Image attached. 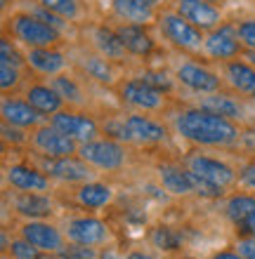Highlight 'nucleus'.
I'll return each mask as SVG.
<instances>
[{
	"instance_id": "f257e3e1",
	"label": "nucleus",
	"mask_w": 255,
	"mask_h": 259,
	"mask_svg": "<svg viewBox=\"0 0 255 259\" xmlns=\"http://www.w3.org/2000/svg\"><path fill=\"white\" fill-rule=\"evenodd\" d=\"M172 125L182 139L196 144V146H229V144L239 142V135H241V130L234 120L210 113L201 106L182 109L175 116Z\"/></svg>"
},
{
	"instance_id": "f03ea898",
	"label": "nucleus",
	"mask_w": 255,
	"mask_h": 259,
	"mask_svg": "<svg viewBox=\"0 0 255 259\" xmlns=\"http://www.w3.org/2000/svg\"><path fill=\"white\" fill-rule=\"evenodd\" d=\"M7 31L12 38L26 50L31 48H57V42L62 40V33L55 26L45 24L31 12H17L7 19Z\"/></svg>"
},
{
	"instance_id": "7ed1b4c3",
	"label": "nucleus",
	"mask_w": 255,
	"mask_h": 259,
	"mask_svg": "<svg viewBox=\"0 0 255 259\" xmlns=\"http://www.w3.org/2000/svg\"><path fill=\"white\" fill-rule=\"evenodd\" d=\"M156 26H159L161 35L170 42L172 48L185 50V52H199L203 50V40L206 33L196 28L192 21H187L182 14H177L175 10H163L156 17Z\"/></svg>"
},
{
	"instance_id": "20e7f679",
	"label": "nucleus",
	"mask_w": 255,
	"mask_h": 259,
	"mask_svg": "<svg viewBox=\"0 0 255 259\" xmlns=\"http://www.w3.org/2000/svg\"><path fill=\"white\" fill-rule=\"evenodd\" d=\"M116 92L125 106L142 111V113H154L166 106V92L152 88L142 78H125L116 85Z\"/></svg>"
},
{
	"instance_id": "39448f33",
	"label": "nucleus",
	"mask_w": 255,
	"mask_h": 259,
	"mask_svg": "<svg viewBox=\"0 0 255 259\" xmlns=\"http://www.w3.org/2000/svg\"><path fill=\"white\" fill-rule=\"evenodd\" d=\"M78 156L83 158L85 163H90L97 170H121L125 165V146L111 137H104V139H92V142H85L78 146Z\"/></svg>"
},
{
	"instance_id": "423d86ee",
	"label": "nucleus",
	"mask_w": 255,
	"mask_h": 259,
	"mask_svg": "<svg viewBox=\"0 0 255 259\" xmlns=\"http://www.w3.org/2000/svg\"><path fill=\"white\" fill-rule=\"evenodd\" d=\"M203 52H206L210 59H217V62H229V59H239V57L246 52L239 40V33H236V24H227L222 21L217 28L208 31L206 40H203Z\"/></svg>"
},
{
	"instance_id": "0eeeda50",
	"label": "nucleus",
	"mask_w": 255,
	"mask_h": 259,
	"mask_svg": "<svg viewBox=\"0 0 255 259\" xmlns=\"http://www.w3.org/2000/svg\"><path fill=\"white\" fill-rule=\"evenodd\" d=\"M31 146H33L41 156L45 158H64V156H76L81 144L64 135L62 130H57L52 123L38 125L31 135Z\"/></svg>"
},
{
	"instance_id": "6e6552de",
	"label": "nucleus",
	"mask_w": 255,
	"mask_h": 259,
	"mask_svg": "<svg viewBox=\"0 0 255 259\" xmlns=\"http://www.w3.org/2000/svg\"><path fill=\"white\" fill-rule=\"evenodd\" d=\"M50 123L55 125L57 130H62L64 135H69L71 139H76L78 144L92 142L102 132V123H97L95 118L83 113V111L62 109L57 111L55 116H50Z\"/></svg>"
},
{
	"instance_id": "1a4fd4ad",
	"label": "nucleus",
	"mask_w": 255,
	"mask_h": 259,
	"mask_svg": "<svg viewBox=\"0 0 255 259\" xmlns=\"http://www.w3.org/2000/svg\"><path fill=\"white\" fill-rule=\"evenodd\" d=\"M19 236L26 238L31 245H35L41 252H50V254H59L64 250V238L66 233H62L55 224H50L45 219H26L19 226Z\"/></svg>"
},
{
	"instance_id": "9d476101",
	"label": "nucleus",
	"mask_w": 255,
	"mask_h": 259,
	"mask_svg": "<svg viewBox=\"0 0 255 259\" xmlns=\"http://www.w3.org/2000/svg\"><path fill=\"white\" fill-rule=\"evenodd\" d=\"M175 80L187 88L189 92H196V95H210V92H217L222 90V82L225 78L210 71L208 66H201L196 62H182L175 68Z\"/></svg>"
},
{
	"instance_id": "9b49d317",
	"label": "nucleus",
	"mask_w": 255,
	"mask_h": 259,
	"mask_svg": "<svg viewBox=\"0 0 255 259\" xmlns=\"http://www.w3.org/2000/svg\"><path fill=\"white\" fill-rule=\"evenodd\" d=\"M172 10L182 14L187 21H192L196 28H201L203 33L213 31L222 24V10L215 3L208 0H172Z\"/></svg>"
},
{
	"instance_id": "f8f14e48",
	"label": "nucleus",
	"mask_w": 255,
	"mask_h": 259,
	"mask_svg": "<svg viewBox=\"0 0 255 259\" xmlns=\"http://www.w3.org/2000/svg\"><path fill=\"white\" fill-rule=\"evenodd\" d=\"M43 170L48 172L50 177L59 179V182H69V184H85L92 182V165L85 163L83 158L78 156H64V158H45L43 160Z\"/></svg>"
},
{
	"instance_id": "ddd939ff",
	"label": "nucleus",
	"mask_w": 255,
	"mask_h": 259,
	"mask_svg": "<svg viewBox=\"0 0 255 259\" xmlns=\"http://www.w3.org/2000/svg\"><path fill=\"white\" fill-rule=\"evenodd\" d=\"M66 238L71 243H78V245H90V247H97V245H104L109 240V226L106 222L97 217H76V219H69L66 222Z\"/></svg>"
},
{
	"instance_id": "4468645a",
	"label": "nucleus",
	"mask_w": 255,
	"mask_h": 259,
	"mask_svg": "<svg viewBox=\"0 0 255 259\" xmlns=\"http://www.w3.org/2000/svg\"><path fill=\"white\" fill-rule=\"evenodd\" d=\"M222 78L234 95L255 99V64L246 59H229L222 64Z\"/></svg>"
},
{
	"instance_id": "2eb2a0df",
	"label": "nucleus",
	"mask_w": 255,
	"mask_h": 259,
	"mask_svg": "<svg viewBox=\"0 0 255 259\" xmlns=\"http://www.w3.org/2000/svg\"><path fill=\"white\" fill-rule=\"evenodd\" d=\"M111 12L121 24L149 26L159 17V7L149 0H111Z\"/></svg>"
},
{
	"instance_id": "dca6fc26",
	"label": "nucleus",
	"mask_w": 255,
	"mask_h": 259,
	"mask_svg": "<svg viewBox=\"0 0 255 259\" xmlns=\"http://www.w3.org/2000/svg\"><path fill=\"white\" fill-rule=\"evenodd\" d=\"M187 167H189L192 172H196V175H201V177L215 182V184L225 186V189L236 182V172L232 170L227 163H222L220 158L194 153V156L187 158Z\"/></svg>"
},
{
	"instance_id": "f3484780",
	"label": "nucleus",
	"mask_w": 255,
	"mask_h": 259,
	"mask_svg": "<svg viewBox=\"0 0 255 259\" xmlns=\"http://www.w3.org/2000/svg\"><path fill=\"white\" fill-rule=\"evenodd\" d=\"M0 116H3V123L14 125V127H21V130L38 127L41 120L45 118L43 113H38L26 99H17V97H5V99H3V104H0Z\"/></svg>"
},
{
	"instance_id": "a211bd4d",
	"label": "nucleus",
	"mask_w": 255,
	"mask_h": 259,
	"mask_svg": "<svg viewBox=\"0 0 255 259\" xmlns=\"http://www.w3.org/2000/svg\"><path fill=\"white\" fill-rule=\"evenodd\" d=\"M125 123H128V130H130L132 144H161L168 139V127L154 118L144 116V113H128L125 116Z\"/></svg>"
},
{
	"instance_id": "6ab92c4d",
	"label": "nucleus",
	"mask_w": 255,
	"mask_h": 259,
	"mask_svg": "<svg viewBox=\"0 0 255 259\" xmlns=\"http://www.w3.org/2000/svg\"><path fill=\"white\" fill-rule=\"evenodd\" d=\"M116 62L106 59L104 55L99 52H83L81 59H78V68L81 73L88 75L90 80L99 82V85H106V88H116L118 82V73H116Z\"/></svg>"
},
{
	"instance_id": "aec40b11",
	"label": "nucleus",
	"mask_w": 255,
	"mask_h": 259,
	"mask_svg": "<svg viewBox=\"0 0 255 259\" xmlns=\"http://www.w3.org/2000/svg\"><path fill=\"white\" fill-rule=\"evenodd\" d=\"M24 55H26V66L31 71H35V73H41V75H48V78H52L57 73H64L66 64H69L64 52H59L57 48H31Z\"/></svg>"
},
{
	"instance_id": "412c9836",
	"label": "nucleus",
	"mask_w": 255,
	"mask_h": 259,
	"mask_svg": "<svg viewBox=\"0 0 255 259\" xmlns=\"http://www.w3.org/2000/svg\"><path fill=\"white\" fill-rule=\"evenodd\" d=\"M90 42H92L95 52L104 55L111 62H123L128 57V50H125L116 26H92L90 28Z\"/></svg>"
},
{
	"instance_id": "4be33fe9",
	"label": "nucleus",
	"mask_w": 255,
	"mask_h": 259,
	"mask_svg": "<svg viewBox=\"0 0 255 259\" xmlns=\"http://www.w3.org/2000/svg\"><path fill=\"white\" fill-rule=\"evenodd\" d=\"M116 31L123 40L125 50L130 57H149L156 50V40L152 38V33L147 31V26L139 24H116Z\"/></svg>"
},
{
	"instance_id": "5701e85b",
	"label": "nucleus",
	"mask_w": 255,
	"mask_h": 259,
	"mask_svg": "<svg viewBox=\"0 0 255 259\" xmlns=\"http://www.w3.org/2000/svg\"><path fill=\"white\" fill-rule=\"evenodd\" d=\"M24 99L38 113H43V116H48V118L64 109V99L57 95V90L50 82H31L26 88V92H24Z\"/></svg>"
},
{
	"instance_id": "b1692460",
	"label": "nucleus",
	"mask_w": 255,
	"mask_h": 259,
	"mask_svg": "<svg viewBox=\"0 0 255 259\" xmlns=\"http://www.w3.org/2000/svg\"><path fill=\"white\" fill-rule=\"evenodd\" d=\"M7 184L17 191H48L50 179L41 170H35L31 165H10L5 172Z\"/></svg>"
},
{
	"instance_id": "393cba45",
	"label": "nucleus",
	"mask_w": 255,
	"mask_h": 259,
	"mask_svg": "<svg viewBox=\"0 0 255 259\" xmlns=\"http://www.w3.org/2000/svg\"><path fill=\"white\" fill-rule=\"evenodd\" d=\"M14 210L26 219H45L55 212V205L41 191H21L14 198Z\"/></svg>"
},
{
	"instance_id": "a878e982",
	"label": "nucleus",
	"mask_w": 255,
	"mask_h": 259,
	"mask_svg": "<svg viewBox=\"0 0 255 259\" xmlns=\"http://www.w3.org/2000/svg\"><path fill=\"white\" fill-rule=\"evenodd\" d=\"M196 106L210 111V113H217V116H222V118H229V120H234V123L243 118V106L239 104V99H234L232 95L222 92V90L210 92V95H203Z\"/></svg>"
},
{
	"instance_id": "bb28decb",
	"label": "nucleus",
	"mask_w": 255,
	"mask_h": 259,
	"mask_svg": "<svg viewBox=\"0 0 255 259\" xmlns=\"http://www.w3.org/2000/svg\"><path fill=\"white\" fill-rule=\"evenodd\" d=\"M159 179L163 189L172 196H189L194 193L192 175L187 167H177V165H161L159 167Z\"/></svg>"
},
{
	"instance_id": "cd10ccee",
	"label": "nucleus",
	"mask_w": 255,
	"mask_h": 259,
	"mask_svg": "<svg viewBox=\"0 0 255 259\" xmlns=\"http://www.w3.org/2000/svg\"><path fill=\"white\" fill-rule=\"evenodd\" d=\"M76 200L78 205H83L88 210H99L114 200V189L102 184V182H85L76 191Z\"/></svg>"
},
{
	"instance_id": "c85d7f7f",
	"label": "nucleus",
	"mask_w": 255,
	"mask_h": 259,
	"mask_svg": "<svg viewBox=\"0 0 255 259\" xmlns=\"http://www.w3.org/2000/svg\"><path fill=\"white\" fill-rule=\"evenodd\" d=\"M50 85L57 90V95L64 99V104H69V106H85V92L74 75L57 73L50 78Z\"/></svg>"
},
{
	"instance_id": "c756f323",
	"label": "nucleus",
	"mask_w": 255,
	"mask_h": 259,
	"mask_svg": "<svg viewBox=\"0 0 255 259\" xmlns=\"http://www.w3.org/2000/svg\"><path fill=\"white\" fill-rule=\"evenodd\" d=\"M225 212L227 217L234 222L236 226H246L250 217L255 214V196H248V193H234V196L227 200L225 205Z\"/></svg>"
},
{
	"instance_id": "7c9ffc66",
	"label": "nucleus",
	"mask_w": 255,
	"mask_h": 259,
	"mask_svg": "<svg viewBox=\"0 0 255 259\" xmlns=\"http://www.w3.org/2000/svg\"><path fill=\"white\" fill-rule=\"evenodd\" d=\"M43 7H48L50 12H55L57 17H62L66 21H78L83 17V5L81 0H35Z\"/></svg>"
},
{
	"instance_id": "2f4dec72",
	"label": "nucleus",
	"mask_w": 255,
	"mask_h": 259,
	"mask_svg": "<svg viewBox=\"0 0 255 259\" xmlns=\"http://www.w3.org/2000/svg\"><path fill=\"white\" fill-rule=\"evenodd\" d=\"M152 245L161 252H172L179 247V233H175L170 226H156L152 231Z\"/></svg>"
},
{
	"instance_id": "473e14b6",
	"label": "nucleus",
	"mask_w": 255,
	"mask_h": 259,
	"mask_svg": "<svg viewBox=\"0 0 255 259\" xmlns=\"http://www.w3.org/2000/svg\"><path fill=\"white\" fill-rule=\"evenodd\" d=\"M102 132L111 139H116L121 144H132V137H130V130H128V123H125V116L118 118V116H111L106 118L102 123Z\"/></svg>"
},
{
	"instance_id": "72a5a7b5",
	"label": "nucleus",
	"mask_w": 255,
	"mask_h": 259,
	"mask_svg": "<svg viewBox=\"0 0 255 259\" xmlns=\"http://www.w3.org/2000/svg\"><path fill=\"white\" fill-rule=\"evenodd\" d=\"M21 85V68L12 64H0V90L10 95Z\"/></svg>"
},
{
	"instance_id": "f704fd0d",
	"label": "nucleus",
	"mask_w": 255,
	"mask_h": 259,
	"mask_svg": "<svg viewBox=\"0 0 255 259\" xmlns=\"http://www.w3.org/2000/svg\"><path fill=\"white\" fill-rule=\"evenodd\" d=\"M0 64H12L19 68L26 64V55H21L14 40H10L7 35H3V40H0Z\"/></svg>"
},
{
	"instance_id": "c9c22d12",
	"label": "nucleus",
	"mask_w": 255,
	"mask_h": 259,
	"mask_svg": "<svg viewBox=\"0 0 255 259\" xmlns=\"http://www.w3.org/2000/svg\"><path fill=\"white\" fill-rule=\"evenodd\" d=\"M10 254H12V259H41V250L35 245H31L26 238H14L12 243H10Z\"/></svg>"
},
{
	"instance_id": "e433bc0d",
	"label": "nucleus",
	"mask_w": 255,
	"mask_h": 259,
	"mask_svg": "<svg viewBox=\"0 0 255 259\" xmlns=\"http://www.w3.org/2000/svg\"><path fill=\"white\" fill-rule=\"evenodd\" d=\"M236 33H239L243 50H255V17L236 21Z\"/></svg>"
},
{
	"instance_id": "4c0bfd02",
	"label": "nucleus",
	"mask_w": 255,
	"mask_h": 259,
	"mask_svg": "<svg viewBox=\"0 0 255 259\" xmlns=\"http://www.w3.org/2000/svg\"><path fill=\"white\" fill-rule=\"evenodd\" d=\"M144 82H149L152 88L161 90V92H172V78L166 73V71H144V73L139 75Z\"/></svg>"
},
{
	"instance_id": "58836bf2",
	"label": "nucleus",
	"mask_w": 255,
	"mask_h": 259,
	"mask_svg": "<svg viewBox=\"0 0 255 259\" xmlns=\"http://www.w3.org/2000/svg\"><path fill=\"white\" fill-rule=\"evenodd\" d=\"M62 259H99V254L95 252V247L90 245H78V243H71L59 252Z\"/></svg>"
},
{
	"instance_id": "ea45409f",
	"label": "nucleus",
	"mask_w": 255,
	"mask_h": 259,
	"mask_svg": "<svg viewBox=\"0 0 255 259\" xmlns=\"http://www.w3.org/2000/svg\"><path fill=\"white\" fill-rule=\"evenodd\" d=\"M236 252L241 254V257H246V259H255V236L236 240Z\"/></svg>"
},
{
	"instance_id": "a19ab883",
	"label": "nucleus",
	"mask_w": 255,
	"mask_h": 259,
	"mask_svg": "<svg viewBox=\"0 0 255 259\" xmlns=\"http://www.w3.org/2000/svg\"><path fill=\"white\" fill-rule=\"evenodd\" d=\"M239 184L255 191V163H248L241 167V172H239Z\"/></svg>"
},
{
	"instance_id": "79ce46f5",
	"label": "nucleus",
	"mask_w": 255,
	"mask_h": 259,
	"mask_svg": "<svg viewBox=\"0 0 255 259\" xmlns=\"http://www.w3.org/2000/svg\"><path fill=\"white\" fill-rule=\"evenodd\" d=\"M239 144H241L243 149H248L255 153V127H246L241 130V135H239Z\"/></svg>"
},
{
	"instance_id": "37998d69",
	"label": "nucleus",
	"mask_w": 255,
	"mask_h": 259,
	"mask_svg": "<svg viewBox=\"0 0 255 259\" xmlns=\"http://www.w3.org/2000/svg\"><path fill=\"white\" fill-rule=\"evenodd\" d=\"M213 259H246V257H241L239 252H229V250H225V252H215Z\"/></svg>"
},
{
	"instance_id": "c03bdc74",
	"label": "nucleus",
	"mask_w": 255,
	"mask_h": 259,
	"mask_svg": "<svg viewBox=\"0 0 255 259\" xmlns=\"http://www.w3.org/2000/svg\"><path fill=\"white\" fill-rule=\"evenodd\" d=\"M243 231L248 233V236H255V214L248 219V222H246V226H243Z\"/></svg>"
},
{
	"instance_id": "a18cd8bd",
	"label": "nucleus",
	"mask_w": 255,
	"mask_h": 259,
	"mask_svg": "<svg viewBox=\"0 0 255 259\" xmlns=\"http://www.w3.org/2000/svg\"><path fill=\"white\" fill-rule=\"evenodd\" d=\"M99 259H125V257H121V254H116V252H114V250H111V247H109L106 252H102V254H99Z\"/></svg>"
},
{
	"instance_id": "49530a36",
	"label": "nucleus",
	"mask_w": 255,
	"mask_h": 259,
	"mask_svg": "<svg viewBox=\"0 0 255 259\" xmlns=\"http://www.w3.org/2000/svg\"><path fill=\"white\" fill-rule=\"evenodd\" d=\"M125 259H154V257L147 252H130V254H125Z\"/></svg>"
},
{
	"instance_id": "de8ad7c7",
	"label": "nucleus",
	"mask_w": 255,
	"mask_h": 259,
	"mask_svg": "<svg viewBox=\"0 0 255 259\" xmlns=\"http://www.w3.org/2000/svg\"><path fill=\"white\" fill-rule=\"evenodd\" d=\"M243 55H246V59H248L250 64H255V50H246Z\"/></svg>"
},
{
	"instance_id": "09e8293b",
	"label": "nucleus",
	"mask_w": 255,
	"mask_h": 259,
	"mask_svg": "<svg viewBox=\"0 0 255 259\" xmlns=\"http://www.w3.org/2000/svg\"><path fill=\"white\" fill-rule=\"evenodd\" d=\"M149 3H154V5L159 7V5H163V3H166V0H149Z\"/></svg>"
},
{
	"instance_id": "8fccbe9b",
	"label": "nucleus",
	"mask_w": 255,
	"mask_h": 259,
	"mask_svg": "<svg viewBox=\"0 0 255 259\" xmlns=\"http://www.w3.org/2000/svg\"><path fill=\"white\" fill-rule=\"evenodd\" d=\"M208 3H215V5H220V3H222V0H208Z\"/></svg>"
},
{
	"instance_id": "3c124183",
	"label": "nucleus",
	"mask_w": 255,
	"mask_h": 259,
	"mask_svg": "<svg viewBox=\"0 0 255 259\" xmlns=\"http://www.w3.org/2000/svg\"><path fill=\"white\" fill-rule=\"evenodd\" d=\"M187 259H194V257H187Z\"/></svg>"
}]
</instances>
